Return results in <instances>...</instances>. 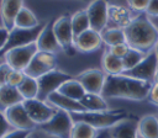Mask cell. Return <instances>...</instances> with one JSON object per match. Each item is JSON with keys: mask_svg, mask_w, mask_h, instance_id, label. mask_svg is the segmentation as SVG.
I'll return each instance as SVG.
<instances>
[{"mask_svg": "<svg viewBox=\"0 0 158 138\" xmlns=\"http://www.w3.org/2000/svg\"><path fill=\"white\" fill-rule=\"evenodd\" d=\"M70 22H72V28H73L74 37L79 36L80 33H83L84 31L90 28V22H89L86 10H79V11L74 12L70 16Z\"/></svg>", "mask_w": 158, "mask_h": 138, "instance_id": "29", "label": "cell"}, {"mask_svg": "<svg viewBox=\"0 0 158 138\" xmlns=\"http://www.w3.org/2000/svg\"><path fill=\"white\" fill-rule=\"evenodd\" d=\"M123 31L127 44L143 53L153 51L158 42V30L146 12L137 14Z\"/></svg>", "mask_w": 158, "mask_h": 138, "instance_id": "2", "label": "cell"}, {"mask_svg": "<svg viewBox=\"0 0 158 138\" xmlns=\"http://www.w3.org/2000/svg\"><path fill=\"white\" fill-rule=\"evenodd\" d=\"M149 1L151 0H127V6L130 7V10L132 12H135L137 15V14L146 12Z\"/></svg>", "mask_w": 158, "mask_h": 138, "instance_id": "32", "label": "cell"}, {"mask_svg": "<svg viewBox=\"0 0 158 138\" xmlns=\"http://www.w3.org/2000/svg\"><path fill=\"white\" fill-rule=\"evenodd\" d=\"M46 101L49 105H52L53 107H56L57 110H62V111H65L68 113H78V112H85L86 111L84 108V106L80 104V101L73 100L65 95L59 94L58 91L51 94Z\"/></svg>", "mask_w": 158, "mask_h": 138, "instance_id": "19", "label": "cell"}, {"mask_svg": "<svg viewBox=\"0 0 158 138\" xmlns=\"http://www.w3.org/2000/svg\"><path fill=\"white\" fill-rule=\"evenodd\" d=\"M73 123H74V121H73L70 113L62 111V110H57V112L53 115V117L49 121H47L46 123L40 124L37 127L54 137L69 138Z\"/></svg>", "mask_w": 158, "mask_h": 138, "instance_id": "5", "label": "cell"}, {"mask_svg": "<svg viewBox=\"0 0 158 138\" xmlns=\"http://www.w3.org/2000/svg\"><path fill=\"white\" fill-rule=\"evenodd\" d=\"M31 131H23V129H12L9 133H6L2 138H27Z\"/></svg>", "mask_w": 158, "mask_h": 138, "instance_id": "37", "label": "cell"}, {"mask_svg": "<svg viewBox=\"0 0 158 138\" xmlns=\"http://www.w3.org/2000/svg\"><path fill=\"white\" fill-rule=\"evenodd\" d=\"M25 78H26L25 71L12 69V71H11L10 75H9V79H7V84H6V85H11V86L17 87V86L23 81Z\"/></svg>", "mask_w": 158, "mask_h": 138, "instance_id": "33", "label": "cell"}, {"mask_svg": "<svg viewBox=\"0 0 158 138\" xmlns=\"http://www.w3.org/2000/svg\"><path fill=\"white\" fill-rule=\"evenodd\" d=\"M101 38H102V43L107 46V48L126 42L123 28H117V27H106L101 32Z\"/></svg>", "mask_w": 158, "mask_h": 138, "instance_id": "27", "label": "cell"}, {"mask_svg": "<svg viewBox=\"0 0 158 138\" xmlns=\"http://www.w3.org/2000/svg\"><path fill=\"white\" fill-rule=\"evenodd\" d=\"M23 0H1L0 1V18L1 25L9 31L15 27V20L20 10L23 7Z\"/></svg>", "mask_w": 158, "mask_h": 138, "instance_id": "17", "label": "cell"}, {"mask_svg": "<svg viewBox=\"0 0 158 138\" xmlns=\"http://www.w3.org/2000/svg\"><path fill=\"white\" fill-rule=\"evenodd\" d=\"M138 121L135 117H128L112 128L109 129L110 138H138V131H137Z\"/></svg>", "mask_w": 158, "mask_h": 138, "instance_id": "20", "label": "cell"}, {"mask_svg": "<svg viewBox=\"0 0 158 138\" xmlns=\"http://www.w3.org/2000/svg\"><path fill=\"white\" fill-rule=\"evenodd\" d=\"M99 138H105V136H104V133H101V136H100Z\"/></svg>", "mask_w": 158, "mask_h": 138, "instance_id": "46", "label": "cell"}, {"mask_svg": "<svg viewBox=\"0 0 158 138\" xmlns=\"http://www.w3.org/2000/svg\"><path fill=\"white\" fill-rule=\"evenodd\" d=\"M23 100H31L38 97V81L36 78L26 75L23 81L17 86Z\"/></svg>", "mask_w": 158, "mask_h": 138, "instance_id": "30", "label": "cell"}, {"mask_svg": "<svg viewBox=\"0 0 158 138\" xmlns=\"http://www.w3.org/2000/svg\"><path fill=\"white\" fill-rule=\"evenodd\" d=\"M157 70H158V57L153 49L146 54V57L142 59L141 63H138L135 68L123 71V74L153 84Z\"/></svg>", "mask_w": 158, "mask_h": 138, "instance_id": "10", "label": "cell"}, {"mask_svg": "<svg viewBox=\"0 0 158 138\" xmlns=\"http://www.w3.org/2000/svg\"><path fill=\"white\" fill-rule=\"evenodd\" d=\"M37 52H38V48H37L36 43H31V44L21 46V47H15V48H11L4 53V60L12 69L25 71V69L27 68L31 59L33 58V55Z\"/></svg>", "mask_w": 158, "mask_h": 138, "instance_id": "6", "label": "cell"}, {"mask_svg": "<svg viewBox=\"0 0 158 138\" xmlns=\"http://www.w3.org/2000/svg\"><path fill=\"white\" fill-rule=\"evenodd\" d=\"M44 23L38 25L37 27L33 28H21V27H14L9 32V38L7 42L1 52L4 54L6 51L15 48V47H21V46H27L31 43H36Z\"/></svg>", "mask_w": 158, "mask_h": 138, "instance_id": "9", "label": "cell"}, {"mask_svg": "<svg viewBox=\"0 0 158 138\" xmlns=\"http://www.w3.org/2000/svg\"><path fill=\"white\" fill-rule=\"evenodd\" d=\"M73 121H81L89 123L98 131L110 129L121 121L130 117L127 111L125 110H106V111H85L78 113H70Z\"/></svg>", "mask_w": 158, "mask_h": 138, "instance_id": "3", "label": "cell"}, {"mask_svg": "<svg viewBox=\"0 0 158 138\" xmlns=\"http://www.w3.org/2000/svg\"><path fill=\"white\" fill-rule=\"evenodd\" d=\"M57 55L49 52L38 51L25 69V74L38 79L40 76L57 69Z\"/></svg>", "mask_w": 158, "mask_h": 138, "instance_id": "8", "label": "cell"}, {"mask_svg": "<svg viewBox=\"0 0 158 138\" xmlns=\"http://www.w3.org/2000/svg\"><path fill=\"white\" fill-rule=\"evenodd\" d=\"M72 78L73 76L70 74H68L63 70H59V69H54V70L40 76L37 79V81H38V97L37 99L46 101L51 94L58 91L59 86Z\"/></svg>", "mask_w": 158, "mask_h": 138, "instance_id": "7", "label": "cell"}, {"mask_svg": "<svg viewBox=\"0 0 158 138\" xmlns=\"http://www.w3.org/2000/svg\"><path fill=\"white\" fill-rule=\"evenodd\" d=\"M40 23L37 16L26 6H23L19 15L16 16V20H15V27H21V28H33V27H37Z\"/></svg>", "mask_w": 158, "mask_h": 138, "instance_id": "28", "label": "cell"}, {"mask_svg": "<svg viewBox=\"0 0 158 138\" xmlns=\"http://www.w3.org/2000/svg\"><path fill=\"white\" fill-rule=\"evenodd\" d=\"M9 32H10V31H9L6 27H4L2 25L0 26V54H1V52H2L4 47H5L6 42H7Z\"/></svg>", "mask_w": 158, "mask_h": 138, "instance_id": "41", "label": "cell"}, {"mask_svg": "<svg viewBox=\"0 0 158 138\" xmlns=\"http://www.w3.org/2000/svg\"><path fill=\"white\" fill-rule=\"evenodd\" d=\"M154 52H156V54H157V57H158V42H157V44H156V47H154Z\"/></svg>", "mask_w": 158, "mask_h": 138, "instance_id": "45", "label": "cell"}, {"mask_svg": "<svg viewBox=\"0 0 158 138\" xmlns=\"http://www.w3.org/2000/svg\"><path fill=\"white\" fill-rule=\"evenodd\" d=\"M130 46L127 44V42H123V43H118V44H115V46H112V47H109L107 49L114 54V55H116V57H118V58H123L125 55H126V53L130 51Z\"/></svg>", "mask_w": 158, "mask_h": 138, "instance_id": "34", "label": "cell"}, {"mask_svg": "<svg viewBox=\"0 0 158 138\" xmlns=\"http://www.w3.org/2000/svg\"><path fill=\"white\" fill-rule=\"evenodd\" d=\"M148 101L156 106H158V84H153L151 91L148 94Z\"/></svg>", "mask_w": 158, "mask_h": 138, "instance_id": "40", "label": "cell"}, {"mask_svg": "<svg viewBox=\"0 0 158 138\" xmlns=\"http://www.w3.org/2000/svg\"><path fill=\"white\" fill-rule=\"evenodd\" d=\"M23 106L32 120V122L36 126L43 124L47 121H49L53 115L57 112V108L49 105L47 101L40 100V99H31V100H23Z\"/></svg>", "mask_w": 158, "mask_h": 138, "instance_id": "11", "label": "cell"}, {"mask_svg": "<svg viewBox=\"0 0 158 138\" xmlns=\"http://www.w3.org/2000/svg\"><path fill=\"white\" fill-rule=\"evenodd\" d=\"M152 83L143 81L126 74L106 75L101 95L105 99H123L131 101H143L148 99Z\"/></svg>", "mask_w": 158, "mask_h": 138, "instance_id": "1", "label": "cell"}, {"mask_svg": "<svg viewBox=\"0 0 158 138\" xmlns=\"http://www.w3.org/2000/svg\"><path fill=\"white\" fill-rule=\"evenodd\" d=\"M138 138H143V137H141V136H138Z\"/></svg>", "mask_w": 158, "mask_h": 138, "instance_id": "48", "label": "cell"}, {"mask_svg": "<svg viewBox=\"0 0 158 138\" xmlns=\"http://www.w3.org/2000/svg\"><path fill=\"white\" fill-rule=\"evenodd\" d=\"M11 71H12V68L5 60H2L0 63V86L7 84V79Z\"/></svg>", "mask_w": 158, "mask_h": 138, "instance_id": "35", "label": "cell"}, {"mask_svg": "<svg viewBox=\"0 0 158 138\" xmlns=\"http://www.w3.org/2000/svg\"><path fill=\"white\" fill-rule=\"evenodd\" d=\"M53 31L54 34L60 44L62 52H64L67 55L73 57L77 52L74 47V33L72 28L70 16L62 15L53 22Z\"/></svg>", "mask_w": 158, "mask_h": 138, "instance_id": "4", "label": "cell"}, {"mask_svg": "<svg viewBox=\"0 0 158 138\" xmlns=\"http://www.w3.org/2000/svg\"><path fill=\"white\" fill-rule=\"evenodd\" d=\"M74 78L79 80V83L83 85V87L85 89L86 92L101 94L102 89H104V85H105L106 74L104 73L102 69L90 68V69L80 71Z\"/></svg>", "mask_w": 158, "mask_h": 138, "instance_id": "13", "label": "cell"}, {"mask_svg": "<svg viewBox=\"0 0 158 138\" xmlns=\"http://www.w3.org/2000/svg\"><path fill=\"white\" fill-rule=\"evenodd\" d=\"M12 129H14V128H12V126L9 123V121H7V118H6L5 113H4V111L0 110V138H2L6 133H9V132L12 131Z\"/></svg>", "mask_w": 158, "mask_h": 138, "instance_id": "36", "label": "cell"}, {"mask_svg": "<svg viewBox=\"0 0 158 138\" xmlns=\"http://www.w3.org/2000/svg\"><path fill=\"white\" fill-rule=\"evenodd\" d=\"M36 44H37V48L38 51H42V52H49V53H53V54H57L62 51L60 48V44L54 34V31H53V23H44L37 41H36Z\"/></svg>", "mask_w": 158, "mask_h": 138, "instance_id": "16", "label": "cell"}, {"mask_svg": "<svg viewBox=\"0 0 158 138\" xmlns=\"http://www.w3.org/2000/svg\"><path fill=\"white\" fill-rule=\"evenodd\" d=\"M147 53H143L138 49H135V48H130V51L126 53V55L122 58V63H123V68H125V71L126 70H130L132 68H135L138 63L142 62V59L146 57Z\"/></svg>", "mask_w": 158, "mask_h": 138, "instance_id": "31", "label": "cell"}, {"mask_svg": "<svg viewBox=\"0 0 158 138\" xmlns=\"http://www.w3.org/2000/svg\"><path fill=\"white\" fill-rule=\"evenodd\" d=\"M101 131H98L89 123L81 121H74L69 138H99Z\"/></svg>", "mask_w": 158, "mask_h": 138, "instance_id": "26", "label": "cell"}, {"mask_svg": "<svg viewBox=\"0 0 158 138\" xmlns=\"http://www.w3.org/2000/svg\"><path fill=\"white\" fill-rule=\"evenodd\" d=\"M9 123L12 126L14 129H23V131H32L35 129L37 126L32 122V120L30 118L23 104H16L11 107H9L7 110L4 111Z\"/></svg>", "mask_w": 158, "mask_h": 138, "instance_id": "14", "label": "cell"}, {"mask_svg": "<svg viewBox=\"0 0 158 138\" xmlns=\"http://www.w3.org/2000/svg\"><path fill=\"white\" fill-rule=\"evenodd\" d=\"M81 1H86V2H91L93 0H81Z\"/></svg>", "mask_w": 158, "mask_h": 138, "instance_id": "47", "label": "cell"}, {"mask_svg": "<svg viewBox=\"0 0 158 138\" xmlns=\"http://www.w3.org/2000/svg\"><path fill=\"white\" fill-rule=\"evenodd\" d=\"M23 102V97L21 96L17 87L11 85H1L0 86V110L5 111L9 107Z\"/></svg>", "mask_w": 158, "mask_h": 138, "instance_id": "21", "label": "cell"}, {"mask_svg": "<svg viewBox=\"0 0 158 138\" xmlns=\"http://www.w3.org/2000/svg\"><path fill=\"white\" fill-rule=\"evenodd\" d=\"M138 136L143 138H158V116L146 115L138 120Z\"/></svg>", "mask_w": 158, "mask_h": 138, "instance_id": "22", "label": "cell"}, {"mask_svg": "<svg viewBox=\"0 0 158 138\" xmlns=\"http://www.w3.org/2000/svg\"><path fill=\"white\" fill-rule=\"evenodd\" d=\"M109 5H120V6H127V0H105Z\"/></svg>", "mask_w": 158, "mask_h": 138, "instance_id": "42", "label": "cell"}, {"mask_svg": "<svg viewBox=\"0 0 158 138\" xmlns=\"http://www.w3.org/2000/svg\"><path fill=\"white\" fill-rule=\"evenodd\" d=\"M27 138H58V137H54V136H52V134H49V133L40 129L38 127H36L35 129H32L30 132V134H28Z\"/></svg>", "mask_w": 158, "mask_h": 138, "instance_id": "39", "label": "cell"}, {"mask_svg": "<svg viewBox=\"0 0 158 138\" xmlns=\"http://www.w3.org/2000/svg\"><path fill=\"white\" fill-rule=\"evenodd\" d=\"M136 16L135 12L130 10L128 6L109 5V23L107 27L125 28Z\"/></svg>", "mask_w": 158, "mask_h": 138, "instance_id": "18", "label": "cell"}, {"mask_svg": "<svg viewBox=\"0 0 158 138\" xmlns=\"http://www.w3.org/2000/svg\"><path fill=\"white\" fill-rule=\"evenodd\" d=\"M101 69L106 75H116L125 71L122 59L114 55L109 49H106L101 57Z\"/></svg>", "mask_w": 158, "mask_h": 138, "instance_id": "23", "label": "cell"}, {"mask_svg": "<svg viewBox=\"0 0 158 138\" xmlns=\"http://www.w3.org/2000/svg\"><path fill=\"white\" fill-rule=\"evenodd\" d=\"M58 92L62 94V95H65V96H68L73 100H77V101H80L83 99V96L86 94L83 85L75 78H72V79L67 80L65 83H63L59 86Z\"/></svg>", "mask_w": 158, "mask_h": 138, "instance_id": "25", "label": "cell"}, {"mask_svg": "<svg viewBox=\"0 0 158 138\" xmlns=\"http://www.w3.org/2000/svg\"><path fill=\"white\" fill-rule=\"evenodd\" d=\"M102 44L104 43H102L101 33L93 28H89L83 33H80L79 36L74 37V47L77 52H80V53L94 52L99 49Z\"/></svg>", "mask_w": 158, "mask_h": 138, "instance_id": "15", "label": "cell"}, {"mask_svg": "<svg viewBox=\"0 0 158 138\" xmlns=\"http://www.w3.org/2000/svg\"><path fill=\"white\" fill-rule=\"evenodd\" d=\"M85 10L89 17L90 28L101 33L109 23V4L105 0H93Z\"/></svg>", "mask_w": 158, "mask_h": 138, "instance_id": "12", "label": "cell"}, {"mask_svg": "<svg viewBox=\"0 0 158 138\" xmlns=\"http://www.w3.org/2000/svg\"><path fill=\"white\" fill-rule=\"evenodd\" d=\"M80 104L84 106V108H85L86 111H91V112L110 110L106 99H105L101 94L86 92V94L83 96V99L80 100Z\"/></svg>", "mask_w": 158, "mask_h": 138, "instance_id": "24", "label": "cell"}, {"mask_svg": "<svg viewBox=\"0 0 158 138\" xmlns=\"http://www.w3.org/2000/svg\"><path fill=\"white\" fill-rule=\"evenodd\" d=\"M151 18V17H149ZM152 20V22H153V25L157 27V30H158V17H153V18H151Z\"/></svg>", "mask_w": 158, "mask_h": 138, "instance_id": "43", "label": "cell"}, {"mask_svg": "<svg viewBox=\"0 0 158 138\" xmlns=\"http://www.w3.org/2000/svg\"><path fill=\"white\" fill-rule=\"evenodd\" d=\"M153 84H158V70L156 73V76H154V80H153Z\"/></svg>", "mask_w": 158, "mask_h": 138, "instance_id": "44", "label": "cell"}, {"mask_svg": "<svg viewBox=\"0 0 158 138\" xmlns=\"http://www.w3.org/2000/svg\"><path fill=\"white\" fill-rule=\"evenodd\" d=\"M146 15L151 18L158 17V0H151L148 4V7L146 10Z\"/></svg>", "mask_w": 158, "mask_h": 138, "instance_id": "38", "label": "cell"}, {"mask_svg": "<svg viewBox=\"0 0 158 138\" xmlns=\"http://www.w3.org/2000/svg\"><path fill=\"white\" fill-rule=\"evenodd\" d=\"M0 63H1V62H0Z\"/></svg>", "mask_w": 158, "mask_h": 138, "instance_id": "49", "label": "cell"}]
</instances>
